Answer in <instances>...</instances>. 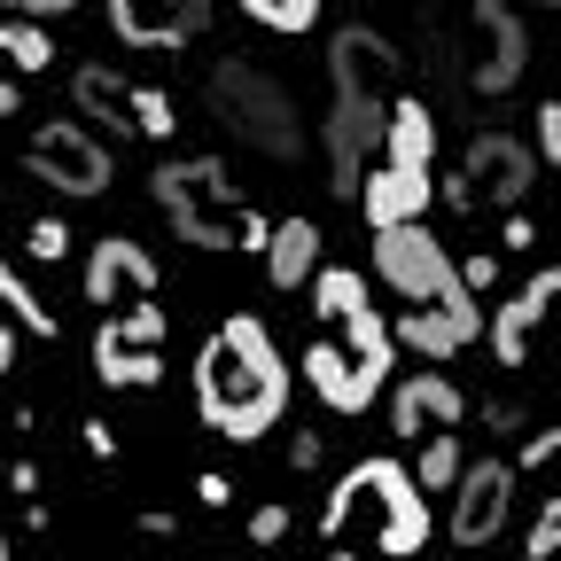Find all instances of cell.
I'll use <instances>...</instances> for the list:
<instances>
[{"label":"cell","mask_w":561,"mask_h":561,"mask_svg":"<svg viewBox=\"0 0 561 561\" xmlns=\"http://www.w3.org/2000/svg\"><path fill=\"white\" fill-rule=\"evenodd\" d=\"M289 405V359L257 312H227L195 351V413L227 445H257Z\"/></svg>","instance_id":"1"},{"label":"cell","mask_w":561,"mask_h":561,"mask_svg":"<svg viewBox=\"0 0 561 561\" xmlns=\"http://www.w3.org/2000/svg\"><path fill=\"white\" fill-rule=\"evenodd\" d=\"M320 530H328V546H343V553L405 561V553L430 546V500L413 491V476H405L398 460H359V468H343V483L328 491Z\"/></svg>","instance_id":"2"},{"label":"cell","mask_w":561,"mask_h":561,"mask_svg":"<svg viewBox=\"0 0 561 561\" xmlns=\"http://www.w3.org/2000/svg\"><path fill=\"white\" fill-rule=\"evenodd\" d=\"M210 117H219L242 149H257V157H305V125H297V102H289V87L273 79V70H257V62H242V55H227L219 70H210Z\"/></svg>","instance_id":"3"},{"label":"cell","mask_w":561,"mask_h":561,"mask_svg":"<svg viewBox=\"0 0 561 561\" xmlns=\"http://www.w3.org/2000/svg\"><path fill=\"white\" fill-rule=\"evenodd\" d=\"M149 195H157V210L172 219V234L195 242V250H234V219L250 210L234 195V172L219 157H172V164H157Z\"/></svg>","instance_id":"4"},{"label":"cell","mask_w":561,"mask_h":561,"mask_svg":"<svg viewBox=\"0 0 561 561\" xmlns=\"http://www.w3.org/2000/svg\"><path fill=\"white\" fill-rule=\"evenodd\" d=\"M390 320H375V305L359 320H343V343H312L305 351V382L320 390V405H335L343 421L351 413H367L375 390L390 382Z\"/></svg>","instance_id":"5"},{"label":"cell","mask_w":561,"mask_h":561,"mask_svg":"<svg viewBox=\"0 0 561 561\" xmlns=\"http://www.w3.org/2000/svg\"><path fill=\"white\" fill-rule=\"evenodd\" d=\"M460 16H468V32H460V79H468V94H483V102L515 94L523 70H530L523 16L507 9V0H460Z\"/></svg>","instance_id":"6"},{"label":"cell","mask_w":561,"mask_h":561,"mask_svg":"<svg viewBox=\"0 0 561 561\" xmlns=\"http://www.w3.org/2000/svg\"><path fill=\"white\" fill-rule=\"evenodd\" d=\"M164 312H157V297H140L133 312H117V320H102L94 328V382L102 390H157L164 382Z\"/></svg>","instance_id":"7"},{"label":"cell","mask_w":561,"mask_h":561,"mask_svg":"<svg viewBox=\"0 0 561 561\" xmlns=\"http://www.w3.org/2000/svg\"><path fill=\"white\" fill-rule=\"evenodd\" d=\"M24 164H32V180H47L55 195H102V187L117 180V157L102 149V140H94L87 125H62V117L32 133Z\"/></svg>","instance_id":"8"},{"label":"cell","mask_w":561,"mask_h":561,"mask_svg":"<svg viewBox=\"0 0 561 561\" xmlns=\"http://www.w3.org/2000/svg\"><path fill=\"white\" fill-rule=\"evenodd\" d=\"M375 280H390L405 312H421L453 289V257L430 227H375Z\"/></svg>","instance_id":"9"},{"label":"cell","mask_w":561,"mask_h":561,"mask_svg":"<svg viewBox=\"0 0 561 561\" xmlns=\"http://www.w3.org/2000/svg\"><path fill=\"white\" fill-rule=\"evenodd\" d=\"M328 79H335L343 102H375V110H390L398 87H405V62H398V47H390L382 32L343 24V32L328 39Z\"/></svg>","instance_id":"10"},{"label":"cell","mask_w":561,"mask_h":561,"mask_svg":"<svg viewBox=\"0 0 561 561\" xmlns=\"http://www.w3.org/2000/svg\"><path fill=\"white\" fill-rule=\"evenodd\" d=\"M507 515H515V468L507 460H460V476H453V546L460 553L491 546L507 530Z\"/></svg>","instance_id":"11"},{"label":"cell","mask_w":561,"mask_h":561,"mask_svg":"<svg viewBox=\"0 0 561 561\" xmlns=\"http://www.w3.org/2000/svg\"><path fill=\"white\" fill-rule=\"evenodd\" d=\"M453 180H460L468 210H476V203H500V210H515V203L530 195V180H538V157H530V140H515V133H476Z\"/></svg>","instance_id":"12"},{"label":"cell","mask_w":561,"mask_h":561,"mask_svg":"<svg viewBox=\"0 0 561 561\" xmlns=\"http://www.w3.org/2000/svg\"><path fill=\"white\" fill-rule=\"evenodd\" d=\"M476 335H483V312H476V297L460 289V280H453L437 305H421V312L390 320V343L421 351V359H453V351H468Z\"/></svg>","instance_id":"13"},{"label":"cell","mask_w":561,"mask_h":561,"mask_svg":"<svg viewBox=\"0 0 561 561\" xmlns=\"http://www.w3.org/2000/svg\"><path fill=\"white\" fill-rule=\"evenodd\" d=\"M157 280H164L157 257L140 250L133 234H102L87 273H79V289H87V305H125V297H157Z\"/></svg>","instance_id":"14"},{"label":"cell","mask_w":561,"mask_h":561,"mask_svg":"<svg viewBox=\"0 0 561 561\" xmlns=\"http://www.w3.org/2000/svg\"><path fill=\"white\" fill-rule=\"evenodd\" d=\"M210 24V0H110V32L125 47H187Z\"/></svg>","instance_id":"15"},{"label":"cell","mask_w":561,"mask_h":561,"mask_svg":"<svg viewBox=\"0 0 561 561\" xmlns=\"http://www.w3.org/2000/svg\"><path fill=\"white\" fill-rule=\"evenodd\" d=\"M375 149H382V110L335 94V117H328V187L359 195V172L375 164Z\"/></svg>","instance_id":"16"},{"label":"cell","mask_w":561,"mask_h":561,"mask_svg":"<svg viewBox=\"0 0 561 561\" xmlns=\"http://www.w3.org/2000/svg\"><path fill=\"white\" fill-rule=\"evenodd\" d=\"M375 164H390V172H405V180H437V117H430V102L398 94V102L382 110V149H375Z\"/></svg>","instance_id":"17"},{"label":"cell","mask_w":561,"mask_h":561,"mask_svg":"<svg viewBox=\"0 0 561 561\" xmlns=\"http://www.w3.org/2000/svg\"><path fill=\"white\" fill-rule=\"evenodd\" d=\"M553 297H561V273L546 265L530 289H515V297L500 305V320H491V359H500V367H523L530 343H538V328H546V312H553Z\"/></svg>","instance_id":"18"},{"label":"cell","mask_w":561,"mask_h":561,"mask_svg":"<svg viewBox=\"0 0 561 561\" xmlns=\"http://www.w3.org/2000/svg\"><path fill=\"white\" fill-rule=\"evenodd\" d=\"M430 421H437V430H460V421H468V398H460L445 375H413V382L390 398V430L413 445L421 430H430Z\"/></svg>","instance_id":"19"},{"label":"cell","mask_w":561,"mask_h":561,"mask_svg":"<svg viewBox=\"0 0 561 561\" xmlns=\"http://www.w3.org/2000/svg\"><path fill=\"white\" fill-rule=\"evenodd\" d=\"M70 102H79L110 140H133V79H117L102 62H79L70 70Z\"/></svg>","instance_id":"20"},{"label":"cell","mask_w":561,"mask_h":561,"mask_svg":"<svg viewBox=\"0 0 561 561\" xmlns=\"http://www.w3.org/2000/svg\"><path fill=\"white\" fill-rule=\"evenodd\" d=\"M312 273H320V227L312 219H280L265 234V280L273 289H305Z\"/></svg>","instance_id":"21"},{"label":"cell","mask_w":561,"mask_h":561,"mask_svg":"<svg viewBox=\"0 0 561 561\" xmlns=\"http://www.w3.org/2000/svg\"><path fill=\"white\" fill-rule=\"evenodd\" d=\"M305 289H312V312H320L328 328H343V320L367 312V273H351V265H320Z\"/></svg>","instance_id":"22"},{"label":"cell","mask_w":561,"mask_h":561,"mask_svg":"<svg viewBox=\"0 0 561 561\" xmlns=\"http://www.w3.org/2000/svg\"><path fill=\"white\" fill-rule=\"evenodd\" d=\"M0 305H9V320H16V328H32L39 343H55V312L39 305V289H32V280L9 265V250H0Z\"/></svg>","instance_id":"23"},{"label":"cell","mask_w":561,"mask_h":561,"mask_svg":"<svg viewBox=\"0 0 561 561\" xmlns=\"http://www.w3.org/2000/svg\"><path fill=\"white\" fill-rule=\"evenodd\" d=\"M0 55H9L16 70H47V62H55V32L24 24V16H9V24H0Z\"/></svg>","instance_id":"24"},{"label":"cell","mask_w":561,"mask_h":561,"mask_svg":"<svg viewBox=\"0 0 561 561\" xmlns=\"http://www.w3.org/2000/svg\"><path fill=\"white\" fill-rule=\"evenodd\" d=\"M180 133V110L164 87H133V140H172Z\"/></svg>","instance_id":"25"},{"label":"cell","mask_w":561,"mask_h":561,"mask_svg":"<svg viewBox=\"0 0 561 561\" xmlns=\"http://www.w3.org/2000/svg\"><path fill=\"white\" fill-rule=\"evenodd\" d=\"M453 476H460V437H453V430H437L430 445H421V468H413V491H453Z\"/></svg>","instance_id":"26"},{"label":"cell","mask_w":561,"mask_h":561,"mask_svg":"<svg viewBox=\"0 0 561 561\" xmlns=\"http://www.w3.org/2000/svg\"><path fill=\"white\" fill-rule=\"evenodd\" d=\"M320 9H328V0H265V32H280V39H289V32H312L320 24Z\"/></svg>","instance_id":"27"},{"label":"cell","mask_w":561,"mask_h":561,"mask_svg":"<svg viewBox=\"0 0 561 561\" xmlns=\"http://www.w3.org/2000/svg\"><path fill=\"white\" fill-rule=\"evenodd\" d=\"M553 546H561V500H546L538 523L523 530V553H530V561H553Z\"/></svg>","instance_id":"28"},{"label":"cell","mask_w":561,"mask_h":561,"mask_svg":"<svg viewBox=\"0 0 561 561\" xmlns=\"http://www.w3.org/2000/svg\"><path fill=\"white\" fill-rule=\"evenodd\" d=\"M32 257H47V265L70 257V227L62 219H32Z\"/></svg>","instance_id":"29"},{"label":"cell","mask_w":561,"mask_h":561,"mask_svg":"<svg viewBox=\"0 0 561 561\" xmlns=\"http://www.w3.org/2000/svg\"><path fill=\"white\" fill-rule=\"evenodd\" d=\"M289 538V507H257L250 515V546H280Z\"/></svg>","instance_id":"30"},{"label":"cell","mask_w":561,"mask_h":561,"mask_svg":"<svg viewBox=\"0 0 561 561\" xmlns=\"http://www.w3.org/2000/svg\"><path fill=\"white\" fill-rule=\"evenodd\" d=\"M561 157V102H538V164Z\"/></svg>","instance_id":"31"},{"label":"cell","mask_w":561,"mask_h":561,"mask_svg":"<svg viewBox=\"0 0 561 561\" xmlns=\"http://www.w3.org/2000/svg\"><path fill=\"white\" fill-rule=\"evenodd\" d=\"M553 453H561V430H538V437L523 445V460H507V468H546Z\"/></svg>","instance_id":"32"},{"label":"cell","mask_w":561,"mask_h":561,"mask_svg":"<svg viewBox=\"0 0 561 561\" xmlns=\"http://www.w3.org/2000/svg\"><path fill=\"white\" fill-rule=\"evenodd\" d=\"M265 234H273V219H257V210L234 219V250H265Z\"/></svg>","instance_id":"33"},{"label":"cell","mask_w":561,"mask_h":561,"mask_svg":"<svg viewBox=\"0 0 561 561\" xmlns=\"http://www.w3.org/2000/svg\"><path fill=\"white\" fill-rule=\"evenodd\" d=\"M9 9H16L24 24H39V16H70V9H79V0H9Z\"/></svg>","instance_id":"34"},{"label":"cell","mask_w":561,"mask_h":561,"mask_svg":"<svg viewBox=\"0 0 561 561\" xmlns=\"http://www.w3.org/2000/svg\"><path fill=\"white\" fill-rule=\"evenodd\" d=\"M515 421H523L515 398H483V430H515Z\"/></svg>","instance_id":"35"},{"label":"cell","mask_w":561,"mask_h":561,"mask_svg":"<svg viewBox=\"0 0 561 561\" xmlns=\"http://www.w3.org/2000/svg\"><path fill=\"white\" fill-rule=\"evenodd\" d=\"M195 500H203V507H227V500H234V483H227V476H203V483H195Z\"/></svg>","instance_id":"36"},{"label":"cell","mask_w":561,"mask_h":561,"mask_svg":"<svg viewBox=\"0 0 561 561\" xmlns=\"http://www.w3.org/2000/svg\"><path fill=\"white\" fill-rule=\"evenodd\" d=\"M500 242H507V250H530V242H538V219H507V234H500Z\"/></svg>","instance_id":"37"},{"label":"cell","mask_w":561,"mask_h":561,"mask_svg":"<svg viewBox=\"0 0 561 561\" xmlns=\"http://www.w3.org/2000/svg\"><path fill=\"white\" fill-rule=\"evenodd\" d=\"M87 453H102V460L117 453V437H110V421H87Z\"/></svg>","instance_id":"38"},{"label":"cell","mask_w":561,"mask_h":561,"mask_svg":"<svg viewBox=\"0 0 561 561\" xmlns=\"http://www.w3.org/2000/svg\"><path fill=\"white\" fill-rule=\"evenodd\" d=\"M16 343H24V335H16V320H0V375L16 367Z\"/></svg>","instance_id":"39"},{"label":"cell","mask_w":561,"mask_h":561,"mask_svg":"<svg viewBox=\"0 0 561 561\" xmlns=\"http://www.w3.org/2000/svg\"><path fill=\"white\" fill-rule=\"evenodd\" d=\"M289 460H297V468H320V437H312V430H305V437H297V445H289Z\"/></svg>","instance_id":"40"},{"label":"cell","mask_w":561,"mask_h":561,"mask_svg":"<svg viewBox=\"0 0 561 561\" xmlns=\"http://www.w3.org/2000/svg\"><path fill=\"white\" fill-rule=\"evenodd\" d=\"M16 102H24V94H16V79H0V117H16Z\"/></svg>","instance_id":"41"},{"label":"cell","mask_w":561,"mask_h":561,"mask_svg":"<svg viewBox=\"0 0 561 561\" xmlns=\"http://www.w3.org/2000/svg\"><path fill=\"white\" fill-rule=\"evenodd\" d=\"M328 561H375V553H343V546H328Z\"/></svg>","instance_id":"42"},{"label":"cell","mask_w":561,"mask_h":561,"mask_svg":"<svg viewBox=\"0 0 561 561\" xmlns=\"http://www.w3.org/2000/svg\"><path fill=\"white\" fill-rule=\"evenodd\" d=\"M0 561H16V546H9V538H0Z\"/></svg>","instance_id":"43"},{"label":"cell","mask_w":561,"mask_h":561,"mask_svg":"<svg viewBox=\"0 0 561 561\" xmlns=\"http://www.w3.org/2000/svg\"><path fill=\"white\" fill-rule=\"evenodd\" d=\"M0 468H9V445H0Z\"/></svg>","instance_id":"44"},{"label":"cell","mask_w":561,"mask_h":561,"mask_svg":"<svg viewBox=\"0 0 561 561\" xmlns=\"http://www.w3.org/2000/svg\"><path fill=\"white\" fill-rule=\"evenodd\" d=\"M546 9H553V0H546Z\"/></svg>","instance_id":"45"},{"label":"cell","mask_w":561,"mask_h":561,"mask_svg":"<svg viewBox=\"0 0 561 561\" xmlns=\"http://www.w3.org/2000/svg\"><path fill=\"white\" fill-rule=\"evenodd\" d=\"M0 187H9V180H0Z\"/></svg>","instance_id":"46"}]
</instances>
